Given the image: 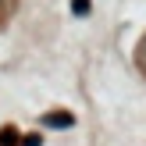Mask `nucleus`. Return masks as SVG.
Returning <instances> with one entry per match:
<instances>
[{
    "mask_svg": "<svg viewBox=\"0 0 146 146\" xmlns=\"http://www.w3.org/2000/svg\"><path fill=\"white\" fill-rule=\"evenodd\" d=\"M71 121H75L71 114H46V125H50V128H68Z\"/></svg>",
    "mask_w": 146,
    "mask_h": 146,
    "instance_id": "nucleus-1",
    "label": "nucleus"
},
{
    "mask_svg": "<svg viewBox=\"0 0 146 146\" xmlns=\"http://www.w3.org/2000/svg\"><path fill=\"white\" fill-rule=\"evenodd\" d=\"M86 7H89V0H75V14H86Z\"/></svg>",
    "mask_w": 146,
    "mask_h": 146,
    "instance_id": "nucleus-2",
    "label": "nucleus"
}]
</instances>
